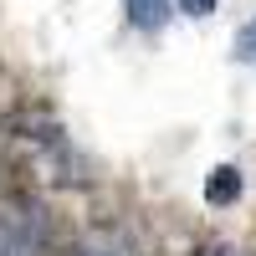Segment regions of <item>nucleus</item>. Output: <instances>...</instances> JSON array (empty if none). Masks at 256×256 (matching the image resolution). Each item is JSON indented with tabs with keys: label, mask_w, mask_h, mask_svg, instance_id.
<instances>
[{
	"label": "nucleus",
	"mask_w": 256,
	"mask_h": 256,
	"mask_svg": "<svg viewBox=\"0 0 256 256\" xmlns=\"http://www.w3.org/2000/svg\"><path fill=\"white\" fill-rule=\"evenodd\" d=\"M241 190H246V174H241L236 164H220L216 174L205 180V200H210V205H236Z\"/></svg>",
	"instance_id": "nucleus-1"
},
{
	"label": "nucleus",
	"mask_w": 256,
	"mask_h": 256,
	"mask_svg": "<svg viewBox=\"0 0 256 256\" xmlns=\"http://www.w3.org/2000/svg\"><path fill=\"white\" fill-rule=\"evenodd\" d=\"M123 16H128V26H138V31H159L169 20V0H123Z\"/></svg>",
	"instance_id": "nucleus-2"
},
{
	"label": "nucleus",
	"mask_w": 256,
	"mask_h": 256,
	"mask_svg": "<svg viewBox=\"0 0 256 256\" xmlns=\"http://www.w3.org/2000/svg\"><path fill=\"white\" fill-rule=\"evenodd\" d=\"M236 56H241V62H256V16L236 31Z\"/></svg>",
	"instance_id": "nucleus-3"
},
{
	"label": "nucleus",
	"mask_w": 256,
	"mask_h": 256,
	"mask_svg": "<svg viewBox=\"0 0 256 256\" xmlns=\"http://www.w3.org/2000/svg\"><path fill=\"white\" fill-rule=\"evenodd\" d=\"M174 6H180L184 16H210V10L220 6V0H174Z\"/></svg>",
	"instance_id": "nucleus-4"
}]
</instances>
